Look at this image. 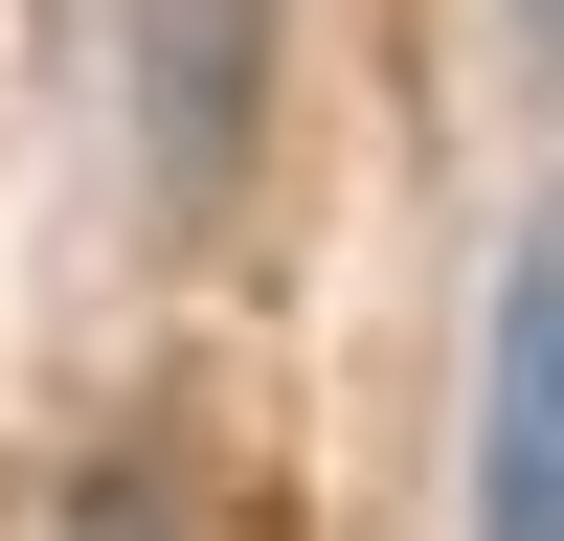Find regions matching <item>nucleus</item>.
<instances>
[{
    "mask_svg": "<svg viewBox=\"0 0 564 541\" xmlns=\"http://www.w3.org/2000/svg\"><path fill=\"white\" fill-rule=\"evenodd\" d=\"M271 135V0H113V158L159 225H204Z\"/></svg>",
    "mask_w": 564,
    "mask_h": 541,
    "instance_id": "f257e3e1",
    "label": "nucleus"
},
{
    "mask_svg": "<svg viewBox=\"0 0 564 541\" xmlns=\"http://www.w3.org/2000/svg\"><path fill=\"white\" fill-rule=\"evenodd\" d=\"M497 45H520V68H564V0H497Z\"/></svg>",
    "mask_w": 564,
    "mask_h": 541,
    "instance_id": "7ed1b4c3",
    "label": "nucleus"
},
{
    "mask_svg": "<svg viewBox=\"0 0 564 541\" xmlns=\"http://www.w3.org/2000/svg\"><path fill=\"white\" fill-rule=\"evenodd\" d=\"M475 541H564V203L520 225L475 339Z\"/></svg>",
    "mask_w": 564,
    "mask_h": 541,
    "instance_id": "f03ea898",
    "label": "nucleus"
}]
</instances>
